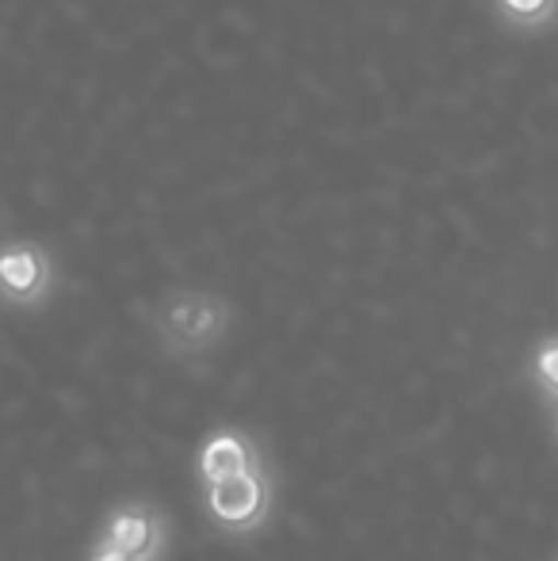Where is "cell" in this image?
Instances as JSON below:
<instances>
[{"label": "cell", "mask_w": 558, "mask_h": 561, "mask_svg": "<svg viewBox=\"0 0 558 561\" xmlns=\"http://www.w3.org/2000/svg\"><path fill=\"white\" fill-rule=\"evenodd\" d=\"M50 264L35 244H8L0 252V290L15 302H31L46 290Z\"/></svg>", "instance_id": "5"}, {"label": "cell", "mask_w": 558, "mask_h": 561, "mask_svg": "<svg viewBox=\"0 0 558 561\" xmlns=\"http://www.w3.org/2000/svg\"><path fill=\"white\" fill-rule=\"evenodd\" d=\"M555 561H558V558H555Z\"/></svg>", "instance_id": "10"}, {"label": "cell", "mask_w": 558, "mask_h": 561, "mask_svg": "<svg viewBox=\"0 0 558 561\" xmlns=\"http://www.w3.org/2000/svg\"><path fill=\"white\" fill-rule=\"evenodd\" d=\"M89 561H135L130 554H123L119 547H112V542H100L96 550H92V558Z\"/></svg>", "instance_id": "8"}, {"label": "cell", "mask_w": 558, "mask_h": 561, "mask_svg": "<svg viewBox=\"0 0 558 561\" xmlns=\"http://www.w3.org/2000/svg\"><path fill=\"white\" fill-rule=\"evenodd\" d=\"M230 325V306L207 290H176L157 310V333L180 355L207 352Z\"/></svg>", "instance_id": "2"}, {"label": "cell", "mask_w": 558, "mask_h": 561, "mask_svg": "<svg viewBox=\"0 0 558 561\" xmlns=\"http://www.w3.org/2000/svg\"><path fill=\"white\" fill-rule=\"evenodd\" d=\"M272 504H276V485H272L269 466H253L246 473L203 485V508H207L210 524L230 539L261 531L272 516Z\"/></svg>", "instance_id": "1"}, {"label": "cell", "mask_w": 558, "mask_h": 561, "mask_svg": "<svg viewBox=\"0 0 558 561\" xmlns=\"http://www.w3.org/2000/svg\"><path fill=\"white\" fill-rule=\"evenodd\" d=\"M501 4V15L513 23H521V27H536V23L551 20L558 0H498Z\"/></svg>", "instance_id": "7"}, {"label": "cell", "mask_w": 558, "mask_h": 561, "mask_svg": "<svg viewBox=\"0 0 558 561\" xmlns=\"http://www.w3.org/2000/svg\"><path fill=\"white\" fill-rule=\"evenodd\" d=\"M253 466H264L257 439L238 428H223L203 439L200 458H195V478H200V485H207V481L234 478V473H246Z\"/></svg>", "instance_id": "3"}, {"label": "cell", "mask_w": 558, "mask_h": 561, "mask_svg": "<svg viewBox=\"0 0 558 561\" xmlns=\"http://www.w3.org/2000/svg\"><path fill=\"white\" fill-rule=\"evenodd\" d=\"M532 378L539 382V390L558 405V336L555 340H544L532 355Z\"/></svg>", "instance_id": "6"}, {"label": "cell", "mask_w": 558, "mask_h": 561, "mask_svg": "<svg viewBox=\"0 0 558 561\" xmlns=\"http://www.w3.org/2000/svg\"><path fill=\"white\" fill-rule=\"evenodd\" d=\"M104 542L119 547L123 554H130L135 561H157L164 547V524L149 504H141V501L123 504V508H115V516L107 519Z\"/></svg>", "instance_id": "4"}, {"label": "cell", "mask_w": 558, "mask_h": 561, "mask_svg": "<svg viewBox=\"0 0 558 561\" xmlns=\"http://www.w3.org/2000/svg\"><path fill=\"white\" fill-rule=\"evenodd\" d=\"M555 439H558V421H555Z\"/></svg>", "instance_id": "9"}]
</instances>
